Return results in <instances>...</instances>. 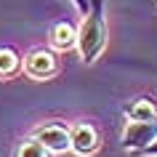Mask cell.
<instances>
[{
    "mask_svg": "<svg viewBox=\"0 0 157 157\" xmlns=\"http://www.w3.org/2000/svg\"><path fill=\"white\" fill-rule=\"evenodd\" d=\"M83 24L77 29L75 48L83 59V64H93L104 53L107 45V13H104V0H88V11L83 13Z\"/></svg>",
    "mask_w": 157,
    "mask_h": 157,
    "instance_id": "6da1fadb",
    "label": "cell"
},
{
    "mask_svg": "<svg viewBox=\"0 0 157 157\" xmlns=\"http://www.w3.org/2000/svg\"><path fill=\"white\" fill-rule=\"evenodd\" d=\"M157 139V117L152 120H128L123 131V149L131 155H139L144 147H149Z\"/></svg>",
    "mask_w": 157,
    "mask_h": 157,
    "instance_id": "7a4b0ae2",
    "label": "cell"
},
{
    "mask_svg": "<svg viewBox=\"0 0 157 157\" xmlns=\"http://www.w3.org/2000/svg\"><path fill=\"white\" fill-rule=\"evenodd\" d=\"M21 69H24L32 80H51L59 72V61L56 53L48 48H32L21 59Z\"/></svg>",
    "mask_w": 157,
    "mask_h": 157,
    "instance_id": "3957f363",
    "label": "cell"
},
{
    "mask_svg": "<svg viewBox=\"0 0 157 157\" xmlns=\"http://www.w3.org/2000/svg\"><path fill=\"white\" fill-rule=\"evenodd\" d=\"M32 139L40 141L51 155H64L69 152V128L64 123H43L32 131Z\"/></svg>",
    "mask_w": 157,
    "mask_h": 157,
    "instance_id": "277c9868",
    "label": "cell"
},
{
    "mask_svg": "<svg viewBox=\"0 0 157 157\" xmlns=\"http://www.w3.org/2000/svg\"><path fill=\"white\" fill-rule=\"evenodd\" d=\"M99 149V133L91 123H75L69 128V152L77 157H91Z\"/></svg>",
    "mask_w": 157,
    "mask_h": 157,
    "instance_id": "5b68a950",
    "label": "cell"
},
{
    "mask_svg": "<svg viewBox=\"0 0 157 157\" xmlns=\"http://www.w3.org/2000/svg\"><path fill=\"white\" fill-rule=\"evenodd\" d=\"M51 45L56 51H72L75 48V43H77V29H75L69 21H59V24H53L51 27Z\"/></svg>",
    "mask_w": 157,
    "mask_h": 157,
    "instance_id": "8992f818",
    "label": "cell"
},
{
    "mask_svg": "<svg viewBox=\"0 0 157 157\" xmlns=\"http://www.w3.org/2000/svg\"><path fill=\"white\" fill-rule=\"evenodd\" d=\"M125 117L128 120H152L157 117V101L152 96H139L131 104H125Z\"/></svg>",
    "mask_w": 157,
    "mask_h": 157,
    "instance_id": "52a82bcc",
    "label": "cell"
},
{
    "mask_svg": "<svg viewBox=\"0 0 157 157\" xmlns=\"http://www.w3.org/2000/svg\"><path fill=\"white\" fill-rule=\"evenodd\" d=\"M21 69V56L11 45H0V80H11Z\"/></svg>",
    "mask_w": 157,
    "mask_h": 157,
    "instance_id": "ba28073f",
    "label": "cell"
},
{
    "mask_svg": "<svg viewBox=\"0 0 157 157\" xmlns=\"http://www.w3.org/2000/svg\"><path fill=\"white\" fill-rule=\"evenodd\" d=\"M16 157H53V155L43 147L40 141H35L32 136H29L27 141H21V144L16 147Z\"/></svg>",
    "mask_w": 157,
    "mask_h": 157,
    "instance_id": "9c48e42d",
    "label": "cell"
},
{
    "mask_svg": "<svg viewBox=\"0 0 157 157\" xmlns=\"http://www.w3.org/2000/svg\"><path fill=\"white\" fill-rule=\"evenodd\" d=\"M139 157H157V139L152 141V144H149V147H144L139 152Z\"/></svg>",
    "mask_w": 157,
    "mask_h": 157,
    "instance_id": "30bf717a",
    "label": "cell"
},
{
    "mask_svg": "<svg viewBox=\"0 0 157 157\" xmlns=\"http://www.w3.org/2000/svg\"><path fill=\"white\" fill-rule=\"evenodd\" d=\"M69 3H72L80 13H85V11H88V0H69Z\"/></svg>",
    "mask_w": 157,
    "mask_h": 157,
    "instance_id": "8fae6325",
    "label": "cell"
}]
</instances>
